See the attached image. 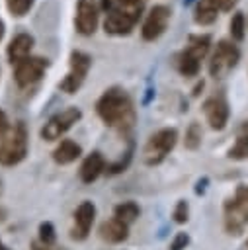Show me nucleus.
Returning a JSON list of instances; mask_svg holds the SVG:
<instances>
[{
  "label": "nucleus",
  "mask_w": 248,
  "mask_h": 250,
  "mask_svg": "<svg viewBox=\"0 0 248 250\" xmlns=\"http://www.w3.org/2000/svg\"><path fill=\"white\" fill-rule=\"evenodd\" d=\"M94 219H96V205L92 201H82L74 211V229L70 236L74 240H84L94 225Z\"/></svg>",
  "instance_id": "obj_13"
},
{
  "label": "nucleus",
  "mask_w": 248,
  "mask_h": 250,
  "mask_svg": "<svg viewBox=\"0 0 248 250\" xmlns=\"http://www.w3.org/2000/svg\"><path fill=\"white\" fill-rule=\"evenodd\" d=\"M55 240H57V232H55L53 223H49V221L41 223V225H39V242H41L43 246H53Z\"/></svg>",
  "instance_id": "obj_26"
},
{
  "label": "nucleus",
  "mask_w": 248,
  "mask_h": 250,
  "mask_svg": "<svg viewBox=\"0 0 248 250\" xmlns=\"http://www.w3.org/2000/svg\"><path fill=\"white\" fill-rule=\"evenodd\" d=\"M240 61V51L234 43L223 39L217 43L213 55H211V61H209V74L211 76H223L225 72L232 70Z\"/></svg>",
  "instance_id": "obj_6"
},
{
  "label": "nucleus",
  "mask_w": 248,
  "mask_h": 250,
  "mask_svg": "<svg viewBox=\"0 0 248 250\" xmlns=\"http://www.w3.org/2000/svg\"><path fill=\"white\" fill-rule=\"evenodd\" d=\"M2 37H4V21L0 20V39H2Z\"/></svg>",
  "instance_id": "obj_34"
},
{
  "label": "nucleus",
  "mask_w": 248,
  "mask_h": 250,
  "mask_svg": "<svg viewBox=\"0 0 248 250\" xmlns=\"http://www.w3.org/2000/svg\"><path fill=\"white\" fill-rule=\"evenodd\" d=\"M49 66V61L47 59H41V57H27L23 59L21 62L16 64V70H14V80L20 88H25V86H31L33 82H37L45 68Z\"/></svg>",
  "instance_id": "obj_10"
},
{
  "label": "nucleus",
  "mask_w": 248,
  "mask_h": 250,
  "mask_svg": "<svg viewBox=\"0 0 248 250\" xmlns=\"http://www.w3.org/2000/svg\"><path fill=\"white\" fill-rule=\"evenodd\" d=\"M211 47V35L207 33H199V35H189L187 37V47L186 51H189L193 57H197L199 61L209 53Z\"/></svg>",
  "instance_id": "obj_20"
},
{
  "label": "nucleus",
  "mask_w": 248,
  "mask_h": 250,
  "mask_svg": "<svg viewBox=\"0 0 248 250\" xmlns=\"http://www.w3.org/2000/svg\"><path fill=\"white\" fill-rule=\"evenodd\" d=\"M100 8L96 0H78L76 4V29L82 35H94L98 27Z\"/></svg>",
  "instance_id": "obj_11"
},
{
  "label": "nucleus",
  "mask_w": 248,
  "mask_h": 250,
  "mask_svg": "<svg viewBox=\"0 0 248 250\" xmlns=\"http://www.w3.org/2000/svg\"><path fill=\"white\" fill-rule=\"evenodd\" d=\"M219 16V10L209 2V0H199L197 6H195V14H193V20L195 23L199 25H209L217 20Z\"/></svg>",
  "instance_id": "obj_21"
},
{
  "label": "nucleus",
  "mask_w": 248,
  "mask_h": 250,
  "mask_svg": "<svg viewBox=\"0 0 248 250\" xmlns=\"http://www.w3.org/2000/svg\"><path fill=\"white\" fill-rule=\"evenodd\" d=\"M207 182H209V180H207V178H201V180H199V182H197V188H195V193H197V195H199V193H203V191H205V186H207Z\"/></svg>",
  "instance_id": "obj_31"
},
{
  "label": "nucleus",
  "mask_w": 248,
  "mask_h": 250,
  "mask_svg": "<svg viewBox=\"0 0 248 250\" xmlns=\"http://www.w3.org/2000/svg\"><path fill=\"white\" fill-rule=\"evenodd\" d=\"M227 230L236 234L248 225V186H240L232 199L225 203Z\"/></svg>",
  "instance_id": "obj_5"
},
{
  "label": "nucleus",
  "mask_w": 248,
  "mask_h": 250,
  "mask_svg": "<svg viewBox=\"0 0 248 250\" xmlns=\"http://www.w3.org/2000/svg\"><path fill=\"white\" fill-rule=\"evenodd\" d=\"M31 49H33V37L29 33H18L10 41V45H8V59H10V62L12 64L21 62L23 59L29 57Z\"/></svg>",
  "instance_id": "obj_14"
},
{
  "label": "nucleus",
  "mask_w": 248,
  "mask_h": 250,
  "mask_svg": "<svg viewBox=\"0 0 248 250\" xmlns=\"http://www.w3.org/2000/svg\"><path fill=\"white\" fill-rule=\"evenodd\" d=\"M80 154H82L80 145L74 143V141H70V139H64V141H61V143L57 145V148L53 150V160H55L57 164H70V162H74Z\"/></svg>",
  "instance_id": "obj_17"
},
{
  "label": "nucleus",
  "mask_w": 248,
  "mask_h": 250,
  "mask_svg": "<svg viewBox=\"0 0 248 250\" xmlns=\"http://www.w3.org/2000/svg\"><path fill=\"white\" fill-rule=\"evenodd\" d=\"M33 2L35 0H6V6H8V10H10L12 16L21 18V16H25L31 10Z\"/></svg>",
  "instance_id": "obj_25"
},
{
  "label": "nucleus",
  "mask_w": 248,
  "mask_h": 250,
  "mask_svg": "<svg viewBox=\"0 0 248 250\" xmlns=\"http://www.w3.org/2000/svg\"><path fill=\"white\" fill-rule=\"evenodd\" d=\"M103 8L107 10L103 20V29L109 35H129L141 14V6L121 8V6H113L111 0H103Z\"/></svg>",
  "instance_id": "obj_3"
},
{
  "label": "nucleus",
  "mask_w": 248,
  "mask_h": 250,
  "mask_svg": "<svg viewBox=\"0 0 248 250\" xmlns=\"http://www.w3.org/2000/svg\"><path fill=\"white\" fill-rule=\"evenodd\" d=\"M96 111L102 117V121L109 127H117L121 131L133 127L135 109H133L131 98L121 88L105 90L96 104Z\"/></svg>",
  "instance_id": "obj_1"
},
{
  "label": "nucleus",
  "mask_w": 248,
  "mask_h": 250,
  "mask_svg": "<svg viewBox=\"0 0 248 250\" xmlns=\"http://www.w3.org/2000/svg\"><path fill=\"white\" fill-rule=\"evenodd\" d=\"M176 141H178V131L174 127H164L160 131H156L154 135L148 137L146 145H145V162L148 166H154V164H160L166 154L176 146Z\"/></svg>",
  "instance_id": "obj_4"
},
{
  "label": "nucleus",
  "mask_w": 248,
  "mask_h": 250,
  "mask_svg": "<svg viewBox=\"0 0 248 250\" xmlns=\"http://www.w3.org/2000/svg\"><path fill=\"white\" fill-rule=\"evenodd\" d=\"M8 129H10V123H8V115L4 113V109H0V135H4Z\"/></svg>",
  "instance_id": "obj_30"
},
{
  "label": "nucleus",
  "mask_w": 248,
  "mask_h": 250,
  "mask_svg": "<svg viewBox=\"0 0 248 250\" xmlns=\"http://www.w3.org/2000/svg\"><path fill=\"white\" fill-rule=\"evenodd\" d=\"M201 127L193 121L187 129H186V139H184V143H186V146L189 148V150H195L199 145H201Z\"/></svg>",
  "instance_id": "obj_24"
},
{
  "label": "nucleus",
  "mask_w": 248,
  "mask_h": 250,
  "mask_svg": "<svg viewBox=\"0 0 248 250\" xmlns=\"http://www.w3.org/2000/svg\"><path fill=\"white\" fill-rule=\"evenodd\" d=\"M199 90H203V80H201V82H199V84L193 88V96H197V94H199Z\"/></svg>",
  "instance_id": "obj_33"
},
{
  "label": "nucleus",
  "mask_w": 248,
  "mask_h": 250,
  "mask_svg": "<svg viewBox=\"0 0 248 250\" xmlns=\"http://www.w3.org/2000/svg\"><path fill=\"white\" fill-rule=\"evenodd\" d=\"M203 113L211 129L221 131L227 127L228 121V104L225 102L223 96H211L203 102Z\"/></svg>",
  "instance_id": "obj_12"
},
{
  "label": "nucleus",
  "mask_w": 248,
  "mask_h": 250,
  "mask_svg": "<svg viewBox=\"0 0 248 250\" xmlns=\"http://www.w3.org/2000/svg\"><path fill=\"white\" fill-rule=\"evenodd\" d=\"M176 68L184 76H195L199 72V59L193 57L189 51L184 49V51H180L176 55Z\"/></svg>",
  "instance_id": "obj_18"
},
{
  "label": "nucleus",
  "mask_w": 248,
  "mask_h": 250,
  "mask_svg": "<svg viewBox=\"0 0 248 250\" xmlns=\"http://www.w3.org/2000/svg\"><path fill=\"white\" fill-rule=\"evenodd\" d=\"M129 236V225L121 223L119 219H109V221H103L100 225V238L109 242V244H117V242H123L125 238Z\"/></svg>",
  "instance_id": "obj_15"
},
{
  "label": "nucleus",
  "mask_w": 248,
  "mask_h": 250,
  "mask_svg": "<svg viewBox=\"0 0 248 250\" xmlns=\"http://www.w3.org/2000/svg\"><path fill=\"white\" fill-rule=\"evenodd\" d=\"M0 250H8V248H6L4 244H2V240H0Z\"/></svg>",
  "instance_id": "obj_35"
},
{
  "label": "nucleus",
  "mask_w": 248,
  "mask_h": 250,
  "mask_svg": "<svg viewBox=\"0 0 248 250\" xmlns=\"http://www.w3.org/2000/svg\"><path fill=\"white\" fill-rule=\"evenodd\" d=\"M31 250H53L51 246H43L41 242H31Z\"/></svg>",
  "instance_id": "obj_32"
},
{
  "label": "nucleus",
  "mask_w": 248,
  "mask_h": 250,
  "mask_svg": "<svg viewBox=\"0 0 248 250\" xmlns=\"http://www.w3.org/2000/svg\"><path fill=\"white\" fill-rule=\"evenodd\" d=\"M27 154V129L21 121L10 125L0 141V164L14 166L21 162Z\"/></svg>",
  "instance_id": "obj_2"
},
{
  "label": "nucleus",
  "mask_w": 248,
  "mask_h": 250,
  "mask_svg": "<svg viewBox=\"0 0 248 250\" xmlns=\"http://www.w3.org/2000/svg\"><path fill=\"white\" fill-rule=\"evenodd\" d=\"M219 12H230L234 6H236V2L238 0H209Z\"/></svg>",
  "instance_id": "obj_29"
},
{
  "label": "nucleus",
  "mask_w": 248,
  "mask_h": 250,
  "mask_svg": "<svg viewBox=\"0 0 248 250\" xmlns=\"http://www.w3.org/2000/svg\"><path fill=\"white\" fill-rule=\"evenodd\" d=\"M228 158H234V160H244L248 158V121H244L238 129V137H236V143L230 146L228 150Z\"/></svg>",
  "instance_id": "obj_19"
},
{
  "label": "nucleus",
  "mask_w": 248,
  "mask_h": 250,
  "mask_svg": "<svg viewBox=\"0 0 248 250\" xmlns=\"http://www.w3.org/2000/svg\"><path fill=\"white\" fill-rule=\"evenodd\" d=\"M90 66H92V57L90 55H86L82 51H72L70 53V70L62 78V82L59 84V88L66 94H74L84 84V78H86Z\"/></svg>",
  "instance_id": "obj_7"
},
{
  "label": "nucleus",
  "mask_w": 248,
  "mask_h": 250,
  "mask_svg": "<svg viewBox=\"0 0 248 250\" xmlns=\"http://www.w3.org/2000/svg\"><path fill=\"white\" fill-rule=\"evenodd\" d=\"M187 244H189V236H187V232H178V234L172 238L168 250H184Z\"/></svg>",
  "instance_id": "obj_28"
},
{
  "label": "nucleus",
  "mask_w": 248,
  "mask_h": 250,
  "mask_svg": "<svg viewBox=\"0 0 248 250\" xmlns=\"http://www.w3.org/2000/svg\"><path fill=\"white\" fill-rule=\"evenodd\" d=\"M170 16H172V10L166 6V4H156L150 8V12L146 14V20L143 23V29H141V35L145 41H154L158 39L164 31H166V25L170 21Z\"/></svg>",
  "instance_id": "obj_9"
},
{
  "label": "nucleus",
  "mask_w": 248,
  "mask_h": 250,
  "mask_svg": "<svg viewBox=\"0 0 248 250\" xmlns=\"http://www.w3.org/2000/svg\"><path fill=\"white\" fill-rule=\"evenodd\" d=\"M228 31H230V37L234 41H242L244 39V33H246V18L242 12H234L232 18H230V23H228Z\"/></svg>",
  "instance_id": "obj_23"
},
{
  "label": "nucleus",
  "mask_w": 248,
  "mask_h": 250,
  "mask_svg": "<svg viewBox=\"0 0 248 250\" xmlns=\"http://www.w3.org/2000/svg\"><path fill=\"white\" fill-rule=\"evenodd\" d=\"M139 215H141V209H139V205H137L135 201H123V203H119V205L113 209V217L119 219V221L125 223V225L135 223Z\"/></svg>",
  "instance_id": "obj_22"
},
{
  "label": "nucleus",
  "mask_w": 248,
  "mask_h": 250,
  "mask_svg": "<svg viewBox=\"0 0 248 250\" xmlns=\"http://www.w3.org/2000/svg\"><path fill=\"white\" fill-rule=\"evenodd\" d=\"M82 117V111L78 107H66L59 113H55L41 129V139L45 141H57L59 137H62L78 119Z\"/></svg>",
  "instance_id": "obj_8"
},
{
  "label": "nucleus",
  "mask_w": 248,
  "mask_h": 250,
  "mask_svg": "<svg viewBox=\"0 0 248 250\" xmlns=\"http://www.w3.org/2000/svg\"><path fill=\"white\" fill-rule=\"evenodd\" d=\"M189 2H191V0H184V4H189Z\"/></svg>",
  "instance_id": "obj_36"
},
{
  "label": "nucleus",
  "mask_w": 248,
  "mask_h": 250,
  "mask_svg": "<svg viewBox=\"0 0 248 250\" xmlns=\"http://www.w3.org/2000/svg\"><path fill=\"white\" fill-rule=\"evenodd\" d=\"M105 172V160L102 156V152H92L84 158L82 166H80V180L84 184H92L94 180H98V176Z\"/></svg>",
  "instance_id": "obj_16"
},
{
  "label": "nucleus",
  "mask_w": 248,
  "mask_h": 250,
  "mask_svg": "<svg viewBox=\"0 0 248 250\" xmlns=\"http://www.w3.org/2000/svg\"><path fill=\"white\" fill-rule=\"evenodd\" d=\"M187 215H189V207H187V203L184 201V199H180L178 203H176V207H174V213H172V217H174V221L176 223H186L187 221Z\"/></svg>",
  "instance_id": "obj_27"
}]
</instances>
